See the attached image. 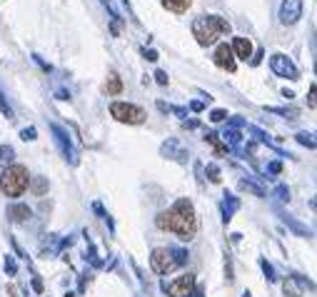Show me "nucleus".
<instances>
[{
    "instance_id": "42",
    "label": "nucleus",
    "mask_w": 317,
    "mask_h": 297,
    "mask_svg": "<svg viewBox=\"0 0 317 297\" xmlns=\"http://www.w3.org/2000/svg\"><path fill=\"white\" fill-rule=\"evenodd\" d=\"M55 95H58V100H70V93H65V90H58Z\"/></svg>"
},
{
    "instance_id": "45",
    "label": "nucleus",
    "mask_w": 317,
    "mask_h": 297,
    "mask_svg": "<svg viewBox=\"0 0 317 297\" xmlns=\"http://www.w3.org/2000/svg\"><path fill=\"white\" fill-rule=\"evenodd\" d=\"M242 297H252V295H250V292H242Z\"/></svg>"
},
{
    "instance_id": "36",
    "label": "nucleus",
    "mask_w": 317,
    "mask_h": 297,
    "mask_svg": "<svg viewBox=\"0 0 317 297\" xmlns=\"http://www.w3.org/2000/svg\"><path fill=\"white\" fill-rule=\"evenodd\" d=\"M190 110H193V112H203V110H205V102H200V100H193V102H190Z\"/></svg>"
},
{
    "instance_id": "33",
    "label": "nucleus",
    "mask_w": 317,
    "mask_h": 297,
    "mask_svg": "<svg viewBox=\"0 0 317 297\" xmlns=\"http://www.w3.org/2000/svg\"><path fill=\"white\" fill-rule=\"evenodd\" d=\"M20 137H23L25 142H28V140H35V137H38V130H35V127H25V130L20 132Z\"/></svg>"
},
{
    "instance_id": "21",
    "label": "nucleus",
    "mask_w": 317,
    "mask_h": 297,
    "mask_svg": "<svg viewBox=\"0 0 317 297\" xmlns=\"http://www.w3.org/2000/svg\"><path fill=\"white\" fill-rule=\"evenodd\" d=\"M105 90H107L110 95H117V93L122 90V83H120V78H117L115 73H112V75L107 78V83H105Z\"/></svg>"
},
{
    "instance_id": "9",
    "label": "nucleus",
    "mask_w": 317,
    "mask_h": 297,
    "mask_svg": "<svg viewBox=\"0 0 317 297\" xmlns=\"http://www.w3.org/2000/svg\"><path fill=\"white\" fill-rule=\"evenodd\" d=\"M302 10H305V3H302V0H282V5H280V23H282V25H295V23H300Z\"/></svg>"
},
{
    "instance_id": "31",
    "label": "nucleus",
    "mask_w": 317,
    "mask_h": 297,
    "mask_svg": "<svg viewBox=\"0 0 317 297\" xmlns=\"http://www.w3.org/2000/svg\"><path fill=\"white\" fill-rule=\"evenodd\" d=\"M275 195H277L282 202H290V190H287L285 185H277V188H275Z\"/></svg>"
},
{
    "instance_id": "12",
    "label": "nucleus",
    "mask_w": 317,
    "mask_h": 297,
    "mask_svg": "<svg viewBox=\"0 0 317 297\" xmlns=\"http://www.w3.org/2000/svg\"><path fill=\"white\" fill-rule=\"evenodd\" d=\"M232 53H235L240 60H247V58H252V43H250L247 38H235V40H232Z\"/></svg>"
},
{
    "instance_id": "10",
    "label": "nucleus",
    "mask_w": 317,
    "mask_h": 297,
    "mask_svg": "<svg viewBox=\"0 0 317 297\" xmlns=\"http://www.w3.org/2000/svg\"><path fill=\"white\" fill-rule=\"evenodd\" d=\"M215 65L222 68V70H227V73H235L237 63H235V53H232V48L227 43H220L217 45V50H215Z\"/></svg>"
},
{
    "instance_id": "22",
    "label": "nucleus",
    "mask_w": 317,
    "mask_h": 297,
    "mask_svg": "<svg viewBox=\"0 0 317 297\" xmlns=\"http://www.w3.org/2000/svg\"><path fill=\"white\" fill-rule=\"evenodd\" d=\"M30 190H33L35 195H45V193H48V178H33Z\"/></svg>"
},
{
    "instance_id": "34",
    "label": "nucleus",
    "mask_w": 317,
    "mask_h": 297,
    "mask_svg": "<svg viewBox=\"0 0 317 297\" xmlns=\"http://www.w3.org/2000/svg\"><path fill=\"white\" fill-rule=\"evenodd\" d=\"M5 272H8V275H15V272H18V265H15V260H13L10 255L5 257Z\"/></svg>"
},
{
    "instance_id": "6",
    "label": "nucleus",
    "mask_w": 317,
    "mask_h": 297,
    "mask_svg": "<svg viewBox=\"0 0 317 297\" xmlns=\"http://www.w3.org/2000/svg\"><path fill=\"white\" fill-rule=\"evenodd\" d=\"M195 287V275H180L170 282H163V292H168L170 297H188Z\"/></svg>"
},
{
    "instance_id": "20",
    "label": "nucleus",
    "mask_w": 317,
    "mask_h": 297,
    "mask_svg": "<svg viewBox=\"0 0 317 297\" xmlns=\"http://www.w3.org/2000/svg\"><path fill=\"white\" fill-rule=\"evenodd\" d=\"M190 3H193V0H163V5L168 10H173V13H185L190 8Z\"/></svg>"
},
{
    "instance_id": "41",
    "label": "nucleus",
    "mask_w": 317,
    "mask_h": 297,
    "mask_svg": "<svg viewBox=\"0 0 317 297\" xmlns=\"http://www.w3.org/2000/svg\"><path fill=\"white\" fill-rule=\"evenodd\" d=\"M145 58H147L150 63H155V60H157V53H155V50H145Z\"/></svg>"
},
{
    "instance_id": "15",
    "label": "nucleus",
    "mask_w": 317,
    "mask_h": 297,
    "mask_svg": "<svg viewBox=\"0 0 317 297\" xmlns=\"http://www.w3.org/2000/svg\"><path fill=\"white\" fill-rule=\"evenodd\" d=\"M222 220H225V225L232 220V215L237 212V207H240V200L237 198H232V195H225V200H222Z\"/></svg>"
},
{
    "instance_id": "13",
    "label": "nucleus",
    "mask_w": 317,
    "mask_h": 297,
    "mask_svg": "<svg viewBox=\"0 0 317 297\" xmlns=\"http://www.w3.org/2000/svg\"><path fill=\"white\" fill-rule=\"evenodd\" d=\"M8 215H10L13 222H25V220L33 215V210H30L28 205H23V202H15V205L8 207Z\"/></svg>"
},
{
    "instance_id": "18",
    "label": "nucleus",
    "mask_w": 317,
    "mask_h": 297,
    "mask_svg": "<svg viewBox=\"0 0 317 297\" xmlns=\"http://www.w3.org/2000/svg\"><path fill=\"white\" fill-rule=\"evenodd\" d=\"M222 137H225V145H227V147H237V145L242 142V132H240L237 127H227V130L222 132Z\"/></svg>"
},
{
    "instance_id": "35",
    "label": "nucleus",
    "mask_w": 317,
    "mask_h": 297,
    "mask_svg": "<svg viewBox=\"0 0 317 297\" xmlns=\"http://www.w3.org/2000/svg\"><path fill=\"white\" fill-rule=\"evenodd\" d=\"M155 80H157V85H168V73L165 70H157L155 73Z\"/></svg>"
},
{
    "instance_id": "16",
    "label": "nucleus",
    "mask_w": 317,
    "mask_h": 297,
    "mask_svg": "<svg viewBox=\"0 0 317 297\" xmlns=\"http://www.w3.org/2000/svg\"><path fill=\"white\" fill-rule=\"evenodd\" d=\"M282 222H285V225H287L290 230H295V232H297L300 237H312V230H310L307 225H302V222H297V220H295L292 215H282Z\"/></svg>"
},
{
    "instance_id": "37",
    "label": "nucleus",
    "mask_w": 317,
    "mask_h": 297,
    "mask_svg": "<svg viewBox=\"0 0 317 297\" xmlns=\"http://www.w3.org/2000/svg\"><path fill=\"white\" fill-rule=\"evenodd\" d=\"M280 170H282V165H280V163H277V160H275V163H270V165H267V173H272V175H277V173H280Z\"/></svg>"
},
{
    "instance_id": "40",
    "label": "nucleus",
    "mask_w": 317,
    "mask_h": 297,
    "mask_svg": "<svg viewBox=\"0 0 317 297\" xmlns=\"http://www.w3.org/2000/svg\"><path fill=\"white\" fill-rule=\"evenodd\" d=\"M230 125H232V127H242V125H245V120H242V117H237V115H235V117H232V120H230Z\"/></svg>"
},
{
    "instance_id": "19",
    "label": "nucleus",
    "mask_w": 317,
    "mask_h": 297,
    "mask_svg": "<svg viewBox=\"0 0 317 297\" xmlns=\"http://www.w3.org/2000/svg\"><path fill=\"white\" fill-rule=\"evenodd\" d=\"M15 160V150L10 145H0V168H8Z\"/></svg>"
},
{
    "instance_id": "25",
    "label": "nucleus",
    "mask_w": 317,
    "mask_h": 297,
    "mask_svg": "<svg viewBox=\"0 0 317 297\" xmlns=\"http://www.w3.org/2000/svg\"><path fill=\"white\" fill-rule=\"evenodd\" d=\"M170 252H173V257H175L178 267L188 262V250H183V247H170Z\"/></svg>"
},
{
    "instance_id": "26",
    "label": "nucleus",
    "mask_w": 317,
    "mask_h": 297,
    "mask_svg": "<svg viewBox=\"0 0 317 297\" xmlns=\"http://www.w3.org/2000/svg\"><path fill=\"white\" fill-rule=\"evenodd\" d=\"M85 260H90L95 267H103V260L98 257V252H95V247H93V242H90V240H88V257H85Z\"/></svg>"
},
{
    "instance_id": "43",
    "label": "nucleus",
    "mask_w": 317,
    "mask_h": 297,
    "mask_svg": "<svg viewBox=\"0 0 317 297\" xmlns=\"http://www.w3.org/2000/svg\"><path fill=\"white\" fill-rule=\"evenodd\" d=\"M260 58H262V50H257V53H255V58H252L250 63H252V65H260Z\"/></svg>"
},
{
    "instance_id": "8",
    "label": "nucleus",
    "mask_w": 317,
    "mask_h": 297,
    "mask_svg": "<svg viewBox=\"0 0 317 297\" xmlns=\"http://www.w3.org/2000/svg\"><path fill=\"white\" fill-rule=\"evenodd\" d=\"M270 68H272V73L280 75V78H287V80H297V78H300L297 65H295L287 55H282V53H275V55L270 58Z\"/></svg>"
},
{
    "instance_id": "3",
    "label": "nucleus",
    "mask_w": 317,
    "mask_h": 297,
    "mask_svg": "<svg viewBox=\"0 0 317 297\" xmlns=\"http://www.w3.org/2000/svg\"><path fill=\"white\" fill-rule=\"evenodd\" d=\"M28 170L23 165H8L5 173L0 175V190L8 198H20L28 190Z\"/></svg>"
},
{
    "instance_id": "5",
    "label": "nucleus",
    "mask_w": 317,
    "mask_h": 297,
    "mask_svg": "<svg viewBox=\"0 0 317 297\" xmlns=\"http://www.w3.org/2000/svg\"><path fill=\"white\" fill-rule=\"evenodd\" d=\"M150 267H152L155 275H168V272H173V270L178 267V262H175L170 247H155V250L150 252Z\"/></svg>"
},
{
    "instance_id": "11",
    "label": "nucleus",
    "mask_w": 317,
    "mask_h": 297,
    "mask_svg": "<svg viewBox=\"0 0 317 297\" xmlns=\"http://www.w3.org/2000/svg\"><path fill=\"white\" fill-rule=\"evenodd\" d=\"M160 153H163L165 158H173V160H178V163H185V160H188V153H185L183 147L178 145V140H168V142L160 147Z\"/></svg>"
},
{
    "instance_id": "30",
    "label": "nucleus",
    "mask_w": 317,
    "mask_h": 297,
    "mask_svg": "<svg viewBox=\"0 0 317 297\" xmlns=\"http://www.w3.org/2000/svg\"><path fill=\"white\" fill-rule=\"evenodd\" d=\"M0 112H3L8 120H13V107L8 105V100H5V95H3V93H0Z\"/></svg>"
},
{
    "instance_id": "39",
    "label": "nucleus",
    "mask_w": 317,
    "mask_h": 297,
    "mask_svg": "<svg viewBox=\"0 0 317 297\" xmlns=\"http://www.w3.org/2000/svg\"><path fill=\"white\" fill-rule=\"evenodd\" d=\"M307 105H310V107L315 110V85L310 88V98H307Z\"/></svg>"
},
{
    "instance_id": "28",
    "label": "nucleus",
    "mask_w": 317,
    "mask_h": 297,
    "mask_svg": "<svg viewBox=\"0 0 317 297\" xmlns=\"http://www.w3.org/2000/svg\"><path fill=\"white\" fill-rule=\"evenodd\" d=\"M267 112H277V115H287L290 120L297 117V110H290V107H265Z\"/></svg>"
},
{
    "instance_id": "1",
    "label": "nucleus",
    "mask_w": 317,
    "mask_h": 297,
    "mask_svg": "<svg viewBox=\"0 0 317 297\" xmlns=\"http://www.w3.org/2000/svg\"><path fill=\"white\" fill-rule=\"evenodd\" d=\"M155 225L160 230L175 232L180 240H193L198 235V215H195V205L188 198L175 200V205L165 212H160L155 217Z\"/></svg>"
},
{
    "instance_id": "23",
    "label": "nucleus",
    "mask_w": 317,
    "mask_h": 297,
    "mask_svg": "<svg viewBox=\"0 0 317 297\" xmlns=\"http://www.w3.org/2000/svg\"><path fill=\"white\" fill-rule=\"evenodd\" d=\"M205 140H208V142L215 147V150H217V155H222V153H227V150H230L227 145H220V140H217V135H215V132H208V135H205Z\"/></svg>"
},
{
    "instance_id": "44",
    "label": "nucleus",
    "mask_w": 317,
    "mask_h": 297,
    "mask_svg": "<svg viewBox=\"0 0 317 297\" xmlns=\"http://www.w3.org/2000/svg\"><path fill=\"white\" fill-rule=\"evenodd\" d=\"M33 290H35V292H43V282H40V280H33Z\"/></svg>"
},
{
    "instance_id": "46",
    "label": "nucleus",
    "mask_w": 317,
    "mask_h": 297,
    "mask_svg": "<svg viewBox=\"0 0 317 297\" xmlns=\"http://www.w3.org/2000/svg\"><path fill=\"white\" fill-rule=\"evenodd\" d=\"M65 297H73V295H70V292H68V295H65Z\"/></svg>"
},
{
    "instance_id": "7",
    "label": "nucleus",
    "mask_w": 317,
    "mask_h": 297,
    "mask_svg": "<svg viewBox=\"0 0 317 297\" xmlns=\"http://www.w3.org/2000/svg\"><path fill=\"white\" fill-rule=\"evenodd\" d=\"M50 130H53V140H55V145L60 147V153H63V158L70 163V165H78V153L73 150V142H70V135L60 127V125H50Z\"/></svg>"
},
{
    "instance_id": "14",
    "label": "nucleus",
    "mask_w": 317,
    "mask_h": 297,
    "mask_svg": "<svg viewBox=\"0 0 317 297\" xmlns=\"http://www.w3.org/2000/svg\"><path fill=\"white\" fill-rule=\"evenodd\" d=\"M237 188L242 190V193H250V195H255V198H265V188L260 185V183H255V178H242L240 183H237Z\"/></svg>"
},
{
    "instance_id": "29",
    "label": "nucleus",
    "mask_w": 317,
    "mask_h": 297,
    "mask_svg": "<svg viewBox=\"0 0 317 297\" xmlns=\"http://www.w3.org/2000/svg\"><path fill=\"white\" fill-rule=\"evenodd\" d=\"M208 180H210V183H220V180H222V178H220V168H217L215 163L208 165Z\"/></svg>"
},
{
    "instance_id": "2",
    "label": "nucleus",
    "mask_w": 317,
    "mask_h": 297,
    "mask_svg": "<svg viewBox=\"0 0 317 297\" xmlns=\"http://www.w3.org/2000/svg\"><path fill=\"white\" fill-rule=\"evenodd\" d=\"M227 33H230V23L220 15H200L193 20V38L203 48L212 45L220 35H227Z\"/></svg>"
},
{
    "instance_id": "32",
    "label": "nucleus",
    "mask_w": 317,
    "mask_h": 297,
    "mask_svg": "<svg viewBox=\"0 0 317 297\" xmlns=\"http://www.w3.org/2000/svg\"><path fill=\"white\" fill-rule=\"evenodd\" d=\"M225 117H227V110H212V112H210V120H212V122H222Z\"/></svg>"
},
{
    "instance_id": "38",
    "label": "nucleus",
    "mask_w": 317,
    "mask_h": 297,
    "mask_svg": "<svg viewBox=\"0 0 317 297\" xmlns=\"http://www.w3.org/2000/svg\"><path fill=\"white\" fill-rule=\"evenodd\" d=\"M33 58H35V63H38L45 73H50V65H48V63H43V58H40V55H33Z\"/></svg>"
},
{
    "instance_id": "27",
    "label": "nucleus",
    "mask_w": 317,
    "mask_h": 297,
    "mask_svg": "<svg viewBox=\"0 0 317 297\" xmlns=\"http://www.w3.org/2000/svg\"><path fill=\"white\" fill-rule=\"evenodd\" d=\"M260 267H262V272H265V277H267L270 282H275V280H277V275H275V267H272L267 260H260Z\"/></svg>"
},
{
    "instance_id": "17",
    "label": "nucleus",
    "mask_w": 317,
    "mask_h": 297,
    "mask_svg": "<svg viewBox=\"0 0 317 297\" xmlns=\"http://www.w3.org/2000/svg\"><path fill=\"white\" fill-rule=\"evenodd\" d=\"M282 292H285V297H302V285L297 282L295 275L282 282Z\"/></svg>"
},
{
    "instance_id": "4",
    "label": "nucleus",
    "mask_w": 317,
    "mask_h": 297,
    "mask_svg": "<svg viewBox=\"0 0 317 297\" xmlns=\"http://www.w3.org/2000/svg\"><path fill=\"white\" fill-rule=\"evenodd\" d=\"M110 115L117 120V122H127V125H140L147 115L142 107L132 105V102H112L110 105Z\"/></svg>"
},
{
    "instance_id": "24",
    "label": "nucleus",
    "mask_w": 317,
    "mask_h": 297,
    "mask_svg": "<svg viewBox=\"0 0 317 297\" xmlns=\"http://www.w3.org/2000/svg\"><path fill=\"white\" fill-rule=\"evenodd\" d=\"M297 142L305 145V147H310V150H315V137H312V132H297Z\"/></svg>"
}]
</instances>
